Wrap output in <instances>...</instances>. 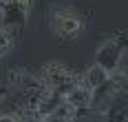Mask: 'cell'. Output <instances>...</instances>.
I'll use <instances>...</instances> for the list:
<instances>
[{
	"label": "cell",
	"mask_w": 128,
	"mask_h": 122,
	"mask_svg": "<svg viewBox=\"0 0 128 122\" xmlns=\"http://www.w3.org/2000/svg\"><path fill=\"white\" fill-rule=\"evenodd\" d=\"M0 122H22V118L13 111V113H0Z\"/></svg>",
	"instance_id": "obj_8"
},
{
	"label": "cell",
	"mask_w": 128,
	"mask_h": 122,
	"mask_svg": "<svg viewBox=\"0 0 128 122\" xmlns=\"http://www.w3.org/2000/svg\"><path fill=\"white\" fill-rule=\"evenodd\" d=\"M126 49H128V31H117L97 44L93 62L106 69L108 73H115L122 67V58L126 53Z\"/></svg>",
	"instance_id": "obj_2"
},
{
	"label": "cell",
	"mask_w": 128,
	"mask_h": 122,
	"mask_svg": "<svg viewBox=\"0 0 128 122\" xmlns=\"http://www.w3.org/2000/svg\"><path fill=\"white\" fill-rule=\"evenodd\" d=\"M108 78H110V73H108L106 69H102L100 65H95V62H93V65L82 73V80H84V84L88 87L90 91H97V89H100Z\"/></svg>",
	"instance_id": "obj_6"
},
{
	"label": "cell",
	"mask_w": 128,
	"mask_h": 122,
	"mask_svg": "<svg viewBox=\"0 0 128 122\" xmlns=\"http://www.w3.org/2000/svg\"><path fill=\"white\" fill-rule=\"evenodd\" d=\"M29 122H49V118H33V120H29Z\"/></svg>",
	"instance_id": "obj_9"
},
{
	"label": "cell",
	"mask_w": 128,
	"mask_h": 122,
	"mask_svg": "<svg viewBox=\"0 0 128 122\" xmlns=\"http://www.w3.org/2000/svg\"><path fill=\"white\" fill-rule=\"evenodd\" d=\"M38 78L42 80L44 87H49L53 91L66 95L75 84L82 82V73L75 71L73 67H68V65H64V62L51 60V62H44L38 69Z\"/></svg>",
	"instance_id": "obj_1"
},
{
	"label": "cell",
	"mask_w": 128,
	"mask_h": 122,
	"mask_svg": "<svg viewBox=\"0 0 128 122\" xmlns=\"http://www.w3.org/2000/svg\"><path fill=\"white\" fill-rule=\"evenodd\" d=\"M13 44H16V36H13V31L0 27V60L13 49Z\"/></svg>",
	"instance_id": "obj_7"
},
{
	"label": "cell",
	"mask_w": 128,
	"mask_h": 122,
	"mask_svg": "<svg viewBox=\"0 0 128 122\" xmlns=\"http://www.w3.org/2000/svg\"><path fill=\"white\" fill-rule=\"evenodd\" d=\"M7 2H11V0H0V7H2V5H7Z\"/></svg>",
	"instance_id": "obj_10"
},
{
	"label": "cell",
	"mask_w": 128,
	"mask_h": 122,
	"mask_svg": "<svg viewBox=\"0 0 128 122\" xmlns=\"http://www.w3.org/2000/svg\"><path fill=\"white\" fill-rule=\"evenodd\" d=\"M51 29L60 40H75L84 31V20L75 9L58 7L51 14Z\"/></svg>",
	"instance_id": "obj_3"
},
{
	"label": "cell",
	"mask_w": 128,
	"mask_h": 122,
	"mask_svg": "<svg viewBox=\"0 0 128 122\" xmlns=\"http://www.w3.org/2000/svg\"><path fill=\"white\" fill-rule=\"evenodd\" d=\"M33 0H11L0 7V25L9 31H20L24 29L29 14H31Z\"/></svg>",
	"instance_id": "obj_4"
},
{
	"label": "cell",
	"mask_w": 128,
	"mask_h": 122,
	"mask_svg": "<svg viewBox=\"0 0 128 122\" xmlns=\"http://www.w3.org/2000/svg\"><path fill=\"white\" fill-rule=\"evenodd\" d=\"M64 100L71 107H75L77 111H90L93 109V91L84 84V80L80 82V84H75L68 93L64 95Z\"/></svg>",
	"instance_id": "obj_5"
}]
</instances>
